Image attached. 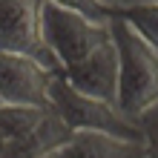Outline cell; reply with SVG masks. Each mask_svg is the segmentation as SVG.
Returning <instances> with one entry per match:
<instances>
[{
  "mask_svg": "<svg viewBox=\"0 0 158 158\" xmlns=\"http://www.w3.org/2000/svg\"><path fill=\"white\" fill-rule=\"evenodd\" d=\"M40 32L60 72L86 60L112 35L109 15H89L58 0H40Z\"/></svg>",
  "mask_w": 158,
  "mask_h": 158,
  "instance_id": "cell-2",
  "label": "cell"
},
{
  "mask_svg": "<svg viewBox=\"0 0 158 158\" xmlns=\"http://www.w3.org/2000/svg\"><path fill=\"white\" fill-rule=\"evenodd\" d=\"M52 106L63 115V121L72 129H104V132L141 141V129H138L135 118H129L118 104H109V101L92 98L75 89L60 72H55L52 78Z\"/></svg>",
  "mask_w": 158,
  "mask_h": 158,
  "instance_id": "cell-3",
  "label": "cell"
},
{
  "mask_svg": "<svg viewBox=\"0 0 158 158\" xmlns=\"http://www.w3.org/2000/svg\"><path fill=\"white\" fill-rule=\"evenodd\" d=\"M109 12H121V9H129V6H138V3H158V0H104Z\"/></svg>",
  "mask_w": 158,
  "mask_h": 158,
  "instance_id": "cell-11",
  "label": "cell"
},
{
  "mask_svg": "<svg viewBox=\"0 0 158 158\" xmlns=\"http://www.w3.org/2000/svg\"><path fill=\"white\" fill-rule=\"evenodd\" d=\"M58 3H66L72 9H81V12H89V15H109V9L104 0H58Z\"/></svg>",
  "mask_w": 158,
  "mask_h": 158,
  "instance_id": "cell-10",
  "label": "cell"
},
{
  "mask_svg": "<svg viewBox=\"0 0 158 158\" xmlns=\"http://www.w3.org/2000/svg\"><path fill=\"white\" fill-rule=\"evenodd\" d=\"M144 141L104 132V129H72L69 141L63 144L60 155H129L141 152Z\"/></svg>",
  "mask_w": 158,
  "mask_h": 158,
  "instance_id": "cell-7",
  "label": "cell"
},
{
  "mask_svg": "<svg viewBox=\"0 0 158 158\" xmlns=\"http://www.w3.org/2000/svg\"><path fill=\"white\" fill-rule=\"evenodd\" d=\"M0 49L20 52L60 72L40 32V0H0Z\"/></svg>",
  "mask_w": 158,
  "mask_h": 158,
  "instance_id": "cell-4",
  "label": "cell"
},
{
  "mask_svg": "<svg viewBox=\"0 0 158 158\" xmlns=\"http://www.w3.org/2000/svg\"><path fill=\"white\" fill-rule=\"evenodd\" d=\"M52 78L40 60L0 49V101L26 106H52Z\"/></svg>",
  "mask_w": 158,
  "mask_h": 158,
  "instance_id": "cell-5",
  "label": "cell"
},
{
  "mask_svg": "<svg viewBox=\"0 0 158 158\" xmlns=\"http://www.w3.org/2000/svg\"><path fill=\"white\" fill-rule=\"evenodd\" d=\"M121 15L141 32V38L158 52V3H138L129 9H121Z\"/></svg>",
  "mask_w": 158,
  "mask_h": 158,
  "instance_id": "cell-9",
  "label": "cell"
},
{
  "mask_svg": "<svg viewBox=\"0 0 158 158\" xmlns=\"http://www.w3.org/2000/svg\"><path fill=\"white\" fill-rule=\"evenodd\" d=\"M0 155H12V144H9V138L0 132Z\"/></svg>",
  "mask_w": 158,
  "mask_h": 158,
  "instance_id": "cell-12",
  "label": "cell"
},
{
  "mask_svg": "<svg viewBox=\"0 0 158 158\" xmlns=\"http://www.w3.org/2000/svg\"><path fill=\"white\" fill-rule=\"evenodd\" d=\"M75 89L86 92L92 98L118 104V75H121V58H118V43L115 38H109L89 55L86 60L69 66L66 72H60Z\"/></svg>",
  "mask_w": 158,
  "mask_h": 158,
  "instance_id": "cell-6",
  "label": "cell"
},
{
  "mask_svg": "<svg viewBox=\"0 0 158 158\" xmlns=\"http://www.w3.org/2000/svg\"><path fill=\"white\" fill-rule=\"evenodd\" d=\"M109 26L121 58L118 106L129 118H138L158 104V52L121 12H109Z\"/></svg>",
  "mask_w": 158,
  "mask_h": 158,
  "instance_id": "cell-1",
  "label": "cell"
},
{
  "mask_svg": "<svg viewBox=\"0 0 158 158\" xmlns=\"http://www.w3.org/2000/svg\"><path fill=\"white\" fill-rule=\"evenodd\" d=\"M49 106H26V104H3L0 101V132L12 144V155L23 147V141L35 132Z\"/></svg>",
  "mask_w": 158,
  "mask_h": 158,
  "instance_id": "cell-8",
  "label": "cell"
}]
</instances>
